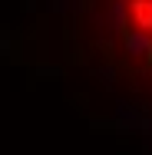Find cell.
Segmentation results:
<instances>
[{"label":"cell","instance_id":"6da1fadb","mask_svg":"<svg viewBox=\"0 0 152 155\" xmlns=\"http://www.w3.org/2000/svg\"><path fill=\"white\" fill-rule=\"evenodd\" d=\"M122 13H126V23L132 27L136 36H142L152 46V0H119Z\"/></svg>","mask_w":152,"mask_h":155}]
</instances>
